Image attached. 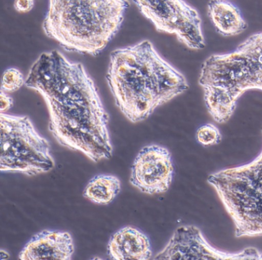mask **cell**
Returning a JSON list of instances; mask_svg holds the SVG:
<instances>
[{
	"label": "cell",
	"mask_w": 262,
	"mask_h": 260,
	"mask_svg": "<svg viewBox=\"0 0 262 260\" xmlns=\"http://www.w3.org/2000/svg\"><path fill=\"white\" fill-rule=\"evenodd\" d=\"M208 183L231 217L236 238L262 237V150L249 163L210 174Z\"/></svg>",
	"instance_id": "5b68a950"
},
{
	"label": "cell",
	"mask_w": 262,
	"mask_h": 260,
	"mask_svg": "<svg viewBox=\"0 0 262 260\" xmlns=\"http://www.w3.org/2000/svg\"><path fill=\"white\" fill-rule=\"evenodd\" d=\"M26 86L42 96L48 109L49 131L56 141L98 163L113 154L108 114L85 66L58 50L39 55Z\"/></svg>",
	"instance_id": "6da1fadb"
},
{
	"label": "cell",
	"mask_w": 262,
	"mask_h": 260,
	"mask_svg": "<svg viewBox=\"0 0 262 260\" xmlns=\"http://www.w3.org/2000/svg\"><path fill=\"white\" fill-rule=\"evenodd\" d=\"M13 99L11 96H9L8 93L1 91L0 94V111L1 112H7L9 110L11 109L13 106Z\"/></svg>",
	"instance_id": "e0dca14e"
},
{
	"label": "cell",
	"mask_w": 262,
	"mask_h": 260,
	"mask_svg": "<svg viewBox=\"0 0 262 260\" xmlns=\"http://www.w3.org/2000/svg\"><path fill=\"white\" fill-rule=\"evenodd\" d=\"M141 14L156 31L174 35L191 50L205 48L202 19L195 8L185 0H133Z\"/></svg>",
	"instance_id": "52a82bcc"
},
{
	"label": "cell",
	"mask_w": 262,
	"mask_h": 260,
	"mask_svg": "<svg viewBox=\"0 0 262 260\" xmlns=\"http://www.w3.org/2000/svg\"><path fill=\"white\" fill-rule=\"evenodd\" d=\"M199 83L213 120L227 123L245 92L262 91V32L247 38L231 53L208 56L201 67Z\"/></svg>",
	"instance_id": "277c9868"
},
{
	"label": "cell",
	"mask_w": 262,
	"mask_h": 260,
	"mask_svg": "<svg viewBox=\"0 0 262 260\" xmlns=\"http://www.w3.org/2000/svg\"><path fill=\"white\" fill-rule=\"evenodd\" d=\"M24 74L16 68H9L4 72L1 82V91L7 93H13L19 91L24 85H26Z\"/></svg>",
	"instance_id": "5bb4252c"
},
{
	"label": "cell",
	"mask_w": 262,
	"mask_h": 260,
	"mask_svg": "<svg viewBox=\"0 0 262 260\" xmlns=\"http://www.w3.org/2000/svg\"><path fill=\"white\" fill-rule=\"evenodd\" d=\"M106 81L116 106L134 124L189 88L185 76L148 39L113 50Z\"/></svg>",
	"instance_id": "7a4b0ae2"
},
{
	"label": "cell",
	"mask_w": 262,
	"mask_h": 260,
	"mask_svg": "<svg viewBox=\"0 0 262 260\" xmlns=\"http://www.w3.org/2000/svg\"><path fill=\"white\" fill-rule=\"evenodd\" d=\"M128 0H49L47 37L71 53L97 56L118 34Z\"/></svg>",
	"instance_id": "3957f363"
},
{
	"label": "cell",
	"mask_w": 262,
	"mask_h": 260,
	"mask_svg": "<svg viewBox=\"0 0 262 260\" xmlns=\"http://www.w3.org/2000/svg\"><path fill=\"white\" fill-rule=\"evenodd\" d=\"M74 243L70 232L61 230L41 231L35 234L21 250V260H71Z\"/></svg>",
	"instance_id": "30bf717a"
},
{
	"label": "cell",
	"mask_w": 262,
	"mask_h": 260,
	"mask_svg": "<svg viewBox=\"0 0 262 260\" xmlns=\"http://www.w3.org/2000/svg\"><path fill=\"white\" fill-rule=\"evenodd\" d=\"M156 260H262V251L248 247L237 252L214 247L194 225L177 228Z\"/></svg>",
	"instance_id": "ba28073f"
},
{
	"label": "cell",
	"mask_w": 262,
	"mask_h": 260,
	"mask_svg": "<svg viewBox=\"0 0 262 260\" xmlns=\"http://www.w3.org/2000/svg\"><path fill=\"white\" fill-rule=\"evenodd\" d=\"M35 0H14L13 7L17 13L25 14L34 8Z\"/></svg>",
	"instance_id": "2e32d148"
},
{
	"label": "cell",
	"mask_w": 262,
	"mask_h": 260,
	"mask_svg": "<svg viewBox=\"0 0 262 260\" xmlns=\"http://www.w3.org/2000/svg\"><path fill=\"white\" fill-rule=\"evenodd\" d=\"M0 171L30 177L55 168L48 140L42 137L28 116L1 112Z\"/></svg>",
	"instance_id": "8992f818"
},
{
	"label": "cell",
	"mask_w": 262,
	"mask_h": 260,
	"mask_svg": "<svg viewBox=\"0 0 262 260\" xmlns=\"http://www.w3.org/2000/svg\"><path fill=\"white\" fill-rule=\"evenodd\" d=\"M174 173L170 151L160 145H147L133 162L130 183L143 194H163L169 189Z\"/></svg>",
	"instance_id": "9c48e42d"
},
{
	"label": "cell",
	"mask_w": 262,
	"mask_h": 260,
	"mask_svg": "<svg viewBox=\"0 0 262 260\" xmlns=\"http://www.w3.org/2000/svg\"><path fill=\"white\" fill-rule=\"evenodd\" d=\"M195 137L199 145L203 147H211L221 143L222 134L217 126L208 123L198 128Z\"/></svg>",
	"instance_id": "9a60e30c"
},
{
	"label": "cell",
	"mask_w": 262,
	"mask_h": 260,
	"mask_svg": "<svg viewBox=\"0 0 262 260\" xmlns=\"http://www.w3.org/2000/svg\"><path fill=\"white\" fill-rule=\"evenodd\" d=\"M107 251L113 260H148L152 255L149 238L133 226H125L115 232Z\"/></svg>",
	"instance_id": "8fae6325"
},
{
	"label": "cell",
	"mask_w": 262,
	"mask_h": 260,
	"mask_svg": "<svg viewBox=\"0 0 262 260\" xmlns=\"http://www.w3.org/2000/svg\"><path fill=\"white\" fill-rule=\"evenodd\" d=\"M121 189L120 180L116 176L99 174L89 181L83 197L96 204L108 205L117 197Z\"/></svg>",
	"instance_id": "4fadbf2b"
},
{
	"label": "cell",
	"mask_w": 262,
	"mask_h": 260,
	"mask_svg": "<svg viewBox=\"0 0 262 260\" xmlns=\"http://www.w3.org/2000/svg\"><path fill=\"white\" fill-rule=\"evenodd\" d=\"M207 10L211 23L222 36H238L248 28L238 7L228 0H210Z\"/></svg>",
	"instance_id": "7c38bea8"
}]
</instances>
